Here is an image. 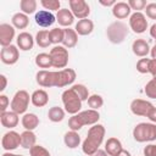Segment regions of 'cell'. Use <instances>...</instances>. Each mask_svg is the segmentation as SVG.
Returning <instances> with one entry per match:
<instances>
[{
	"instance_id": "obj_1",
	"label": "cell",
	"mask_w": 156,
	"mask_h": 156,
	"mask_svg": "<svg viewBox=\"0 0 156 156\" xmlns=\"http://www.w3.org/2000/svg\"><path fill=\"white\" fill-rule=\"evenodd\" d=\"M35 80L43 88H63L76 80V71L72 68H63L60 71L40 69L35 74Z\"/></svg>"
},
{
	"instance_id": "obj_2",
	"label": "cell",
	"mask_w": 156,
	"mask_h": 156,
	"mask_svg": "<svg viewBox=\"0 0 156 156\" xmlns=\"http://www.w3.org/2000/svg\"><path fill=\"white\" fill-rule=\"evenodd\" d=\"M105 127L102 124H94L89 128L87 138L84 139L83 144H82V151L87 155L90 156L93 155L95 151L99 150L100 145L104 141V136H105Z\"/></svg>"
},
{
	"instance_id": "obj_3",
	"label": "cell",
	"mask_w": 156,
	"mask_h": 156,
	"mask_svg": "<svg viewBox=\"0 0 156 156\" xmlns=\"http://www.w3.org/2000/svg\"><path fill=\"white\" fill-rule=\"evenodd\" d=\"M100 119V113L96 110H85L78 112L77 115H72L68 119V127L71 130L78 132L83 126H94Z\"/></svg>"
},
{
	"instance_id": "obj_4",
	"label": "cell",
	"mask_w": 156,
	"mask_h": 156,
	"mask_svg": "<svg viewBox=\"0 0 156 156\" xmlns=\"http://www.w3.org/2000/svg\"><path fill=\"white\" fill-rule=\"evenodd\" d=\"M133 138L138 143L156 140V124L146 122L138 123L133 129Z\"/></svg>"
},
{
	"instance_id": "obj_5",
	"label": "cell",
	"mask_w": 156,
	"mask_h": 156,
	"mask_svg": "<svg viewBox=\"0 0 156 156\" xmlns=\"http://www.w3.org/2000/svg\"><path fill=\"white\" fill-rule=\"evenodd\" d=\"M128 32L129 30L126 23H123L122 21H115L107 27L106 35L112 44H121L127 38Z\"/></svg>"
},
{
	"instance_id": "obj_6",
	"label": "cell",
	"mask_w": 156,
	"mask_h": 156,
	"mask_svg": "<svg viewBox=\"0 0 156 156\" xmlns=\"http://www.w3.org/2000/svg\"><path fill=\"white\" fill-rule=\"evenodd\" d=\"M62 104L65 107V111L69 115H77L79 110L82 108V100L78 96V94L72 89L68 88L62 93Z\"/></svg>"
},
{
	"instance_id": "obj_7",
	"label": "cell",
	"mask_w": 156,
	"mask_h": 156,
	"mask_svg": "<svg viewBox=\"0 0 156 156\" xmlns=\"http://www.w3.org/2000/svg\"><path fill=\"white\" fill-rule=\"evenodd\" d=\"M29 100L30 96L28 94V91L26 90H18L16 91V94L13 95L12 100H11V111L16 112L17 115H23L28 106H29Z\"/></svg>"
},
{
	"instance_id": "obj_8",
	"label": "cell",
	"mask_w": 156,
	"mask_h": 156,
	"mask_svg": "<svg viewBox=\"0 0 156 156\" xmlns=\"http://www.w3.org/2000/svg\"><path fill=\"white\" fill-rule=\"evenodd\" d=\"M50 56L52 58V67L65 68L68 63V50L62 45H56L50 50Z\"/></svg>"
},
{
	"instance_id": "obj_9",
	"label": "cell",
	"mask_w": 156,
	"mask_h": 156,
	"mask_svg": "<svg viewBox=\"0 0 156 156\" xmlns=\"http://www.w3.org/2000/svg\"><path fill=\"white\" fill-rule=\"evenodd\" d=\"M68 4H69V10L74 17H77L78 20L88 18L90 13V6L85 0H69Z\"/></svg>"
},
{
	"instance_id": "obj_10",
	"label": "cell",
	"mask_w": 156,
	"mask_h": 156,
	"mask_svg": "<svg viewBox=\"0 0 156 156\" xmlns=\"http://www.w3.org/2000/svg\"><path fill=\"white\" fill-rule=\"evenodd\" d=\"M129 27L130 29L136 33L141 34L147 29V20L143 12H134L129 17Z\"/></svg>"
},
{
	"instance_id": "obj_11",
	"label": "cell",
	"mask_w": 156,
	"mask_h": 156,
	"mask_svg": "<svg viewBox=\"0 0 156 156\" xmlns=\"http://www.w3.org/2000/svg\"><path fill=\"white\" fill-rule=\"evenodd\" d=\"M1 146L6 151L17 149L18 146H21V134L15 130H10L5 133L1 139Z\"/></svg>"
},
{
	"instance_id": "obj_12",
	"label": "cell",
	"mask_w": 156,
	"mask_h": 156,
	"mask_svg": "<svg viewBox=\"0 0 156 156\" xmlns=\"http://www.w3.org/2000/svg\"><path fill=\"white\" fill-rule=\"evenodd\" d=\"M20 58V51L17 46L15 45H9L1 49L0 51V60L5 65H15Z\"/></svg>"
},
{
	"instance_id": "obj_13",
	"label": "cell",
	"mask_w": 156,
	"mask_h": 156,
	"mask_svg": "<svg viewBox=\"0 0 156 156\" xmlns=\"http://www.w3.org/2000/svg\"><path fill=\"white\" fill-rule=\"evenodd\" d=\"M152 107H154V105L150 101H146L143 99H134L130 102V111L135 116L147 117V115Z\"/></svg>"
},
{
	"instance_id": "obj_14",
	"label": "cell",
	"mask_w": 156,
	"mask_h": 156,
	"mask_svg": "<svg viewBox=\"0 0 156 156\" xmlns=\"http://www.w3.org/2000/svg\"><path fill=\"white\" fill-rule=\"evenodd\" d=\"M35 23L39 26V27H43V28H48L50 26H52L56 21V16L51 12V11H48V10H39L37 13H35Z\"/></svg>"
},
{
	"instance_id": "obj_15",
	"label": "cell",
	"mask_w": 156,
	"mask_h": 156,
	"mask_svg": "<svg viewBox=\"0 0 156 156\" xmlns=\"http://www.w3.org/2000/svg\"><path fill=\"white\" fill-rule=\"evenodd\" d=\"M15 38V27L9 23L0 24V45L2 48L11 45V41Z\"/></svg>"
},
{
	"instance_id": "obj_16",
	"label": "cell",
	"mask_w": 156,
	"mask_h": 156,
	"mask_svg": "<svg viewBox=\"0 0 156 156\" xmlns=\"http://www.w3.org/2000/svg\"><path fill=\"white\" fill-rule=\"evenodd\" d=\"M150 45L146 40L144 39H135L132 44V51L135 56H139V57H146L147 54H150Z\"/></svg>"
},
{
	"instance_id": "obj_17",
	"label": "cell",
	"mask_w": 156,
	"mask_h": 156,
	"mask_svg": "<svg viewBox=\"0 0 156 156\" xmlns=\"http://www.w3.org/2000/svg\"><path fill=\"white\" fill-rule=\"evenodd\" d=\"M17 46L20 48V50L22 51H28L30 49H33V45H34V38L32 37L30 33L28 32H22L17 35Z\"/></svg>"
},
{
	"instance_id": "obj_18",
	"label": "cell",
	"mask_w": 156,
	"mask_h": 156,
	"mask_svg": "<svg viewBox=\"0 0 156 156\" xmlns=\"http://www.w3.org/2000/svg\"><path fill=\"white\" fill-rule=\"evenodd\" d=\"M18 116H20V115H17V113L13 112V111L2 112L1 116H0V121H1L2 127L9 128V129H12V128L17 127V124H18V122H20Z\"/></svg>"
},
{
	"instance_id": "obj_19",
	"label": "cell",
	"mask_w": 156,
	"mask_h": 156,
	"mask_svg": "<svg viewBox=\"0 0 156 156\" xmlns=\"http://www.w3.org/2000/svg\"><path fill=\"white\" fill-rule=\"evenodd\" d=\"M132 9L129 7L128 2L124 1H118L112 6V15L117 18V20H124L130 15Z\"/></svg>"
},
{
	"instance_id": "obj_20",
	"label": "cell",
	"mask_w": 156,
	"mask_h": 156,
	"mask_svg": "<svg viewBox=\"0 0 156 156\" xmlns=\"http://www.w3.org/2000/svg\"><path fill=\"white\" fill-rule=\"evenodd\" d=\"M56 21L58 22L60 26L68 28L74 22V16L71 12V10H68V9H61L56 13Z\"/></svg>"
},
{
	"instance_id": "obj_21",
	"label": "cell",
	"mask_w": 156,
	"mask_h": 156,
	"mask_svg": "<svg viewBox=\"0 0 156 156\" xmlns=\"http://www.w3.org/2000/svg\"><path fill=\"white\" fill-rule=\"evenodd\" d=\"M30 102L35 107H43L49 102V95L44 89H38L30 95Z\"/></svg>"
},
{
	"instance_id": "obj_22",
	"label": "cell",
	"mask_w": 156,
	"mask_h": 156,
	"mask_svg": "<svg viewBox=\"0 0 156 156\" xmlns=\"http://www.w3.org/2000/svg\"><path fill=\"white\" fill-rule=\"evenodd\" d=\"M122 143L119 141V139L115 136L108 138L105 143V151L108 154V156H117L122 151Z\"/></svg>"
},
{
	"instance_id": "obj_23",
	"label": "cell",
	"mask_w": 156,
	"mask_h": 156,
	"mask_svg": "<svg viewBox=\"0 0 156 156\" xmlns=\"http://www.w3.org/2000/svg\"><path fill=\"white\" fill-rule=\"evenodd\" d=\"M93 29H94V23L89 18L79 20L74 28V30L77 32L78 35H89L93 32Z\"/></svg>"
},
{
	"instance_id": "obj_24",
	"label": "cell",
	"mask_w": 156,
	"mask_h": 156,
	"mask_svg": "<svg viewBox=\"0 0 156 156\" xmlns=\"http://www.w3.org/2000/svg\"><path fill=\"white\" fill-rule=\"evenodd\" d=\"M65 32V35H63V46L67 49H71V48H74L78 43V34L74 29H71V28H65L63 29Z\"/></svg>"
},
{
	"instance_id": "obj_25",
	"label": "cell",
	"mask_w": 156,
	"mask_h": 156,
	"mask_svg": "<svg viewBox=\"0 0 156 156\" xmlns=\"http://www.w3.org/2000/svg\"><path fill=\"white\" fill-rule=\"evenodd\" d=\"M21 122L26 130H34L39 126V117L35 113H24Z\"/></svg>"
},
{
	"instance_id": "obj_26",
	"label": "cell",
	"mask_w": 156,
	"mask_h": 156,
	"mask_svg": "<svg viewBox=\"0 0 156 156\" xmlns=\"http://www.w3.org/2000/svg\"><path fill=\"white\" fill-rule=\"evenodd\" d=\"M11 23L15 28L17 29H24L28 27L29 24V18H28V15L23 13V12H17L12 16L11 18Z\"/></svg>"
},
{
	"instance_id": "obj_27",
	"label": "cell",
	"mask_w": 156,
	"mask_h": 156,
	"mask_svg": "<svg viewBox=\"0 0 156 156\" xmlns=\"http://www.w3.org/2000/svg\"><path fill=\"white\" fill-rule=\"evenodd\" d=\"M37 143V135L33 133V130H24L21 133V146L23 149H30Z\"/></svg>"
},
{
	"instance_id": "obj_28",
	"label": "cell",
	"mask_w": 156,
	"mask_h": 156,
	"mask_svg": "<svg viewBox=\"0 0 156 156\" xmlns=\"http://www.w3.org/2000/svg\"><path fill=\"white\" fill-rule=\"evenodd\" d=\"M63 143H65V145H66L68 149H76V147H78L79 144H80V136H79V134H78L77 132L69 130V132H67V133L65 134V136H63Z\"/></svg>"
},
{
	"instance_id": "obj_29",
	"label": "cell",
	"mask_w": 156,
	"mask_h": 156,
	"mask_svg": "<svg viewBox=\"0 0 156 156\" xmlns=\"http://www.w3.org/2000/svg\"><path fill=\"white\" fill-rule=\"evenodd\" d=\"M35 65L39 68H50L52 67V58L50 54L46 52H40L35 56Z\"/></svg>"
},
{
	"instance_id": "obj_30",
	"label": "cell",
	"mask_w": 156,
	"mask_h": 156,
	"mask_svg": "<svg viewBox=\"0 0 156 156\" xmlns=\"http://www.w3.org/2000/svg\"><path fill=\"white\" fill-rule=\"evenodd\" d=\"M65 110L58 107V106H52L50 107L49 112H48V117L51 122L54 123H57V122H61L63 118H65Z\"/></svg>"
},
{
	"instance_id": "obj_31",
	"label": "cell",
	"mask_w": 156,
	"mask_h": 156,
	"mask_svg": "<svg viewBox=\"0 0 156 156\" xmlns=\"http://www.w3.org/2000/svg\"><path fill=\"white\" fill-rule=\"evenodd\" d=\"M35 43L38 44V46L40 48H48L51 41H50V34H49V30L46 29H41L35 35Z\"/></svg>"
},
{
	"instance_id": "obj_32",
	"label": "cell",
	"mask_w": 156,
	"mask_h": 156,
	"mask_svg": "<svg viewBox=\"0 0 156 156\" xmlns=\"http://www.w3.org/2000/svg\"><path fill=\"white\" fill-rule=\"evenodd\" d=\"M37 5H38V2L35 0H21L20 1V9L26 15L34 13L37 10Z\"/></svg>"
},
{
	"instance_id": "obj_33",
	"label": "cell",
	"mask_w": 156,
	"mask_h": 156,
	"mask_svg": "<svg viewBox=\"0 0 156 156\" xmlns=\"http://www.w3.org/2000/svg\"><path fill=\"white\" fill-rule=\"evenodd\" d=\"M49 34H50V41H51V44L58 45L60 43L63 41L65 32H63L62 28H54V29L49 30Z\"/></svg>"
},
{
	"instance_id": "obj_34",
	"label": "cell",
	"mask_w": 156,
	"mask_h": 156,
	"mask_svg": "<svg viewBox=\"0 0 156 156\" xmlns=\"http://www.w3.org/2000/svg\"><path fill=\"white\" fill-rule=\"evenodd\" d=\"M87 101H88L89 107H90L91 110H96V111H98L100 107H102V105H104V99H102V96L99 95V94H93V95H90Z\"/></svg>"
},
{
	"instance_id": "obj_35",
	"label": "cell",
	"mask_w": 156,
	"mask_h": 156,
	"mask_svg": "<svg viewBox=\"0 0 156 156\" xmlns=\"http://www.w3.org/2000/svg\"><path fill=\"white\" fill-rule=\"evenodd\" d=\"M72 89L78 94V96L80 98L82 101L88 100V98H89V90H88V88L84 84H73L72 85Z\"/></svg>"
},
{
	"instance_id": "obj_36",
	"label": "cell",
	"mask_w": 156,
	"mask_h": 156,
	"mask_svg": "<svg viewBox=\"0 0 156 156\" xmlns=\"http://www.w3.org/2000/svg\"><path fill=\"white\" fill-rule=\"evenodd\" d=\"M144 91H145V94H146L147 98L156 99V78H152L151 80H149L146 83Z\"/></svg>"
},
{
	"instance_id": "obj_37",
	"label": "cell",
	"mask_w": 156,
	"mask_h": 156,
	"mask_svg": "<svg viewBox=\"0 0 156 156\" xmlns=\"http://www.w3.org/2000/svg\"><path fill=\"white\" fill-rule=\"evenodd\" d=\"M41 6L45 9V10H50V11H60V6H61V2L58 0H41L40 1Z\"/></svg>"
},
{
	"instance_id": "obj_38",
	"label": "cell",
	"mask_w": 156,
	"mask_h": 156,
	"mask_svg": "<svg viewBox=\"0 0 156 156\" xmlns=\"http://www.w3.org/2000/svg\"><path fill=\"white\" fill-rule=\"evenodd\" d=\"M29 154H30V156H51L50 152L44 146L37 145V144L29 149Z\"/></svg>"
},
{
	"instance_id": "obj_39",
	"label": "cell",
	"mask_w": 156,
	"mask_h": 156,
	"mask_svg": "<svg viewBox=\"0 0 156 156\" xmlns=\"http://www.w3.org/2000/svg\"><path fill=\"white\" fill-rule=\"evenodd\" d=\"M128 5L132 10H135V12H140V10H144L147 4L145 0H129Z\"/></svg>"
},
{
	"instance_id": "obj_40",
	"label": "cell",
	"mask_w": 156,
	"mask_h": 156,
	"mask_svg": "<svg viewBox=\"0 0 156 156\" xmlns=\"http://www.w3.org/2000/svg\"><path fill=\"white\" fill-rule=\"evenodd\" d=\"M149 62L150 58H140L136 62V71L139 73H149Z\"/></svg>"
},
{
	"instance_id": "obj_41",
	"label": "cell",
	"mask_w": 156,
	"mask_h": 156,
	"mask_svg": "<svg viewBox=\"0 0 156 156\" xmlns=\"http://www.w3.org/2000/svg\"><path fill=\"white\" fill-rule=\"evenodd\" d=\"M145 13L149 18L156 20V2H150L145 7Z\"/></svg>"
},
{
	"instance_id": "obj_42",
	"label": "cell",
	"mask_w": 156,
	"mask_h": 156,
	"mask_svg": "<svg viewBox=\"0 0 156 156\" xmlns=\"http://www.w3.org/2000/svg\"><path fill=\"white\" fill-rule=\"evenodd\" d=\"M9 105H10L9 98H7L6 95L1 94V95H0V111H1V113H2V112H6V108L9 107Z\"/></svg>"
},
{
	"instance_id": "obj_43",
	"label": "cell",
	"mask_w": 156,
	"mask_h": 156,
	"mask_svg": "<svg viewBox=\"0 0 156 156\" xmlns=\"http://www.w3.org/2000/svg\"><path fill=\"white\" fill-rule=\"evenodd\" d=\"M144 156H156V144H150L144 147Z\"/></svg>"
},
{
	"instance_id": "obj_44",
	"label": "cell",
	"mask_w": 156,
	"mask_h": 156,
	"mask_svg": "<svg viewBox=\"0 0 156 156\" xmlns=\"http://www.w3.org/2000/svg\"><path fill=\"white\" fill-rule=\"evenodd\" d=\"M149 73L152 74V78H156V60L150 58L149 62Z\"/></svg>"
},
{
	"instance_id": "obj_45",
	"label": "cell",
	"mask_w": 156,
	"mask_h": 156,
	"mask_svg": "<svg viewBox=\"0 0 156 156\" xmlns=\"http://www.w3.org/2000/svg\"><path fill=\"white\" fill-rule=\"evenodd\" d=\"M147 118H149L152 123L156 124V107H155V106L150 110V112H149V115H147Z\"/></svg>"
},
{
	"instance_id": "obj_46",
	"label": "cell",
	"mask_w": 156,
	"mask_h": 156,
	"mask_svg": "<svg viewBox=\"0 0 156 156\" xmlns=\"http://www.w3.org/2000/svg\"><path fill=\"white\" fill-rule=\"evenodd\" d=\"M0 79H1V87H0V91H4L6 89L7 85V78L5 74H0Z\"/></svg>"
},
{
	"instance_id": "obj_47",
	"label": "cell",
	"mask_w": 156,
	"mask_h": 156,
	"mask_svg": "<svg viewBox=\"0 0 156 156\" xmlns=\"http://www.w3.org/2000/svg\"><path fill=\"white\" fill-rule=\"evenodd\" d=\"M99 2H100L102 6H107V7H108V6H113V5L116 4L115 0H107V1H105V0H100Z\"/></svg>"
},
{
	"instance_id": "obj_48",
	"label": "cell",
	"mask_w": 156,
	"mask_h": 156,
	"mask_svg": "<svg viewBox=\"0 0 156 156\" xmlns=\"http://www.w3.org/2000/svg\"><path fill=\"white\" fill-rule=\"evenodd\" d=\"M90 156H108V154L105 151V150H101V149H99L98 151H95L93 155H90Z\"/></svg>"
},
{
	"instance_id": "obj_49",
	"label": "cell",
	"mask_w": 156,
	"mask_h": 156,
	"mask_svg": "<svg viewBox=\"0 0 156 156\" xmlns=\"http://www.w3.org/2000/svg\"><path fill=\"white\" fill-rule=\"evenodd\" d=\"M150 35L155 39V41H156V23H154L151 27H150Z\"/></svg>"
},
{
	"instance_id": "obj_50",
	"label": "cell",
	"mask_w": 156,
	"mask_h": 156,
	"mask_svg": "<svg viewBox=\"0 0 156 156\" xmlns=\"http://www.w3.org/2000/svg\"><path fill=\"white\" fill-rule=\"evenodd\" d=\"M150 55H151V58L156 60V44L151 48V50H150Z\"/></svg>"
},
{
	"instance_id": "obj_51",
	"label": "cell",
	"mask_w": 156,
	"mask_h": 156,
	"mask_svg": "<svg viewBox=\"0 0 156 156\" xmlns=\"http://www.w3.org/2000/svg\"><path fill=\"white\" fill-rule=\"evenodd\" d=\"M117 156H132V155H130V152H129V151H127V150L122 149V151H121Z\"/></svg>"
},
{
	"instance_id": "obj_52",
	"label": "cell",
	"mask_w": 156,
	"mask_h": 156,
	"mask_svg": "<svg viewBox=\"0 0 156 156\" xmlns=\"http://www.w3.org/2000/svg\"><path fill=\"white\" fill-rule=\"evenodd\" d=\"M2 156H17V155H15V154H12V152H10V151H6V152L2 154Z\"/></svg>"
},
{
	"instance_id": "obj_53",
	"label": "cell",
	"mask_w": 156,
	"mask_h": 156,
	"mask_svg": "<svg viewBox=\"0 0 156 156\" xmlns=\"http://www.w3.org/2000/svg\"><path fill=\"white\" fill-rule=\"evenodd\" d=\"M17 156H23V155H17Z\"/></svg>"
}]
</instances>
